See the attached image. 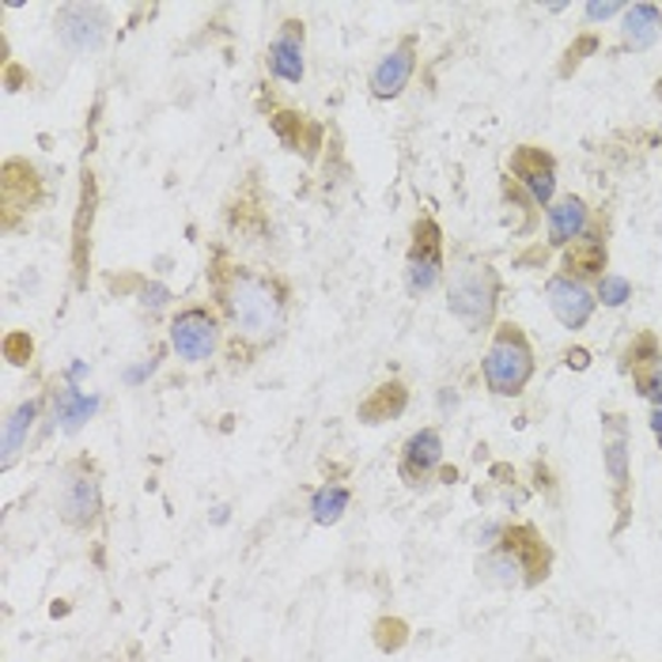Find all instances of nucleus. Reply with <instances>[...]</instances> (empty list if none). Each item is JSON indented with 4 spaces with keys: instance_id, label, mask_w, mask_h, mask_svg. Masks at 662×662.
I'll list each match as a JSON object with an SVG mask.
<instances>
[{
    "instance_id": "1",
    "label": "nucleus",
    "mask_w": 662,
    "mask_h": 662,
    "mask_svg": "<svg viewBox=\"0 0 662 662\" xmlns=\"http://www.w3.org/2000/svg\"><path fill=\"white\" fill-rule=\"evenodd\" d=\"M209 288L231 325L250 341H269L281 333L288 314V288L273 273H258L239 261L217 258L209 269Z\"/></svg>"
},
{
    "instance_id": "2",
    "label": "nucleus",
    "mask_w": 662,
    "mask_h": 662,
    "mask_svg": "<svg viewBox=\"0 0 662 662\" xmlns=\"http://www.w3.org/2000/svg\"><path fill=\"white\" fill-rule=\"evenodd\" d=\"M484 382L492 394L500 398H519L526 390L530 375H534V349H530L526 333L515 322H500L496 333L489 341V352L481 360Z\"/></svg>"
},
{
    "instance_id": "3",
    "label": "nucleus",
    "mask_w": 662,
    "mask_h": 662,
    "mask_svg": "<svg viewBox=\"0 0 662 662\" xmlns=\"http://www.w3.org/2000/svg\"><path fill=\"white\" fill-rule=\"evenodd\" d=\"M500 303V277L492 265H462L454 269L451 288H447V311L459 319L465 330H484L496 314Z\"/></svg>"
},
{
    "instance_id": "4",
    "label": "nucleus",
    "mask_w": 662,
    "mask_h": 662,
    "mask_svg": "<svg viewBox=\"0 0 662 662\" xmlns=\"http://www.w3.org/2000/svg\"><path fill=\"white\" fill-rule=\"evenodd\" d=\"M58 515L69 530H96V522L102 519V481L96 462L77 459L64 470L61 478V492H58Z\"/></svg>"
},
{
    "instance_id": "5",
    "label": "nucleus",
    "mask_w": 662,
    "mask_h": 662,
    "mask_svg": "<svg viewBox=\"0 0 662 662\" xmlns=\"http://www.w3.org/2000/svg\"><path fill=\"white\" fill-rule=\"evenodd\" d=\"M171 349L185 363H204L220 349V314L204 303H193L171 319Z\"/></svg>"
},
{
    "instance_id": "6",
    "label": "nucleus",
    "mask_w": 662,
    "mask_h": 662,
    "mask_svg": "<svg viewBox=\"0 0 662 662\" xmlns=\"http://www.w3.org/2000/svg\"><path fill=\"white\" fill-rule=\"evenodd\" d=\"M443 277V231L432 217H421L413 223V247L405 258V288L409 295H428Z\"/></svg>"
},
{
    "instance_id": "7",
    "label": "nucleus",
    "mask_w": 662,
    "mask_h": 662,
    "mask_svg": "<svg viewBox=\"0 0 662 662\" xmlns=\"http://www.w3.org/2000/svg\"><path fill=\"white\" fill-rule=\"evenodd\" d=\"M511 182L526 190L534 204H553L556 193V163L553 156L542 152L538 144H522L511 152Z\"/></svg>"
},
{
    "instance_id": "8",
    "label": "nucleus",
    "mask_w": 662,
    "mask_h": 662,
    "mask_svg": "<svg viewBox=\"0 0 662 662\" xmlns=\"http://www.w3.org/2000/svg\"><path fill=\"white\" fill-rule=\"evenodd\" d=\"M42 204V179L27 160H8L4 179H0V209H4V228H16V212H34Z\"/></svg>"
},
{
    "instance_id": "9",
    "label": "nucleus",
    "mask_w": 662,
    "mask_h": 662,
    "mask_svg": "<svg viewBox=\"0 0 662 662\" xmlns=\"http://www.w3.org/2000/svg\"><path fill=\"white\" fill-rule=\"evenodd\" d=\"M443 462V435L435 428H421L413 432L398 454V478H402L409 489H421V484L432 481V473L440 470Z\"/></svg>"
},
{
    "instance_id": "10",
    "label": "nucleus",
    "mask_w": 662,
    "mask_h": 662,
    "mask_svg": "<svg viewBox=\"0 0 662 662\" xmlns=\"http://www.w3.org/2000/svg\"><path fill=\"white\" fill-rule=\"evenodd\" d=\"M500 545L511 549L526 568V586H542L549 580V568H553V549L545 545L542 530L530 526V522H515V526H503Z\"/></svg>"
},
{
    "instance_id": "11",
    "label": "nucleus",
    "mask_w": 662,
    "mask_h": 662,
    "mask_svg": "<svg viewBox=\"0 0 662 662\" xmlns=\"http://www.w3.org/2000/svg\"><path fill=\"white\" fill-rule=\"evenodd\" d=\"M58 34L69 50H99L107 39V12L99 4H64L58 12Z\"/></svg>"
},
{
    "instance_id": "12",
    "label": "nucleus",
    "mask_w": 662,
    "mask_h": 662,
    "mask_svg": "<svg viewBox=\"0 0 662 662\" xmlns=\"http://www.w3.org/2000/svg\"><path fill=\"white\" fill-rule=\"evenodd\" d=\"M545 295H549V307H553L556 322H561L564 330H583V325L591 322V314H594V303H599L580 281H572L568 273L549 277Z\"/></svg>"
},
{
    "instance_id": "13",
    "label": "nucleus",
    "mask_w": 662,
    "mask_h": 662,
    "mask_svg": "<svg viewBox=\"0 0 662 662\" xmlns=\"http://www.w3.org/2000/svg\"><path fill=\"white\" fill-rule=\"evenodd\" d=\"M413 72H417V39H405V42H398L375 69H371V96L398 99L409 88Z\"/></svg>"
},
{
    "instance_id": "14",
    "label": "nucleus",
    "mask_w": 662,
    "mask_h": 662,
    "mask_svg": "<svg viewBox=\"0 0 662 662\" xmlns=\"http://www.w3.org/2000/svg\"><path fill=\"white\" fill-rule=\"evenodd\" d=\"M269 72L284 83H303V23L284 20L281 34L269 42Z\"/></svg>"
},
{
    "instance_id": "15",
    "label": "nucleus",
    "mask_w": 662,
    "mask_h": 662,
    "mask_svg": "<svg viewBox=\"0 0 662 662\" xmlns=\"http://www.w3.org/2000/svg\"><path fill=\"white\" fill-rule=\"evenodd\" d=\"M545 220L553 247H572V242H580L591 231V209H586L583 198H561L556 204H549Z\"/></svg>"
},
{
    "instance_id": "16",
    "label": "nucleus",
    "mask_w": 662,
    "mask_h": 662,
    "mask_svg": "<svg viewBox=\"0 0 662 662\" xmlns=\"http://www.w3.org/2000/svg\"><path fill=\"white\" fill-rule=\"evenodd\" d=\"M564 269L572 281H602V269H605V239L599 231H586L580 242H572V247L564 250Z\"/></svg>"
},
{
    "instance_id": "17",
    "label": "nucleus",
    "mask_w": 662,
    "mask_h": 662,
    "mask_svg": "<svg viewBox=\"0 0 662 662\" xmlns=\"http://www.w3.org/2000/svg\"><path fill=\"white\" fill-rule=\"evenodd\" d=\"M478 575L489 586H500V591H511V586H526V568L511 549H503L500 542L492 549H484V556L478 561Z\"/></svg>"
},
{
    "instance_id": "18",
    "label": "nucleus",
    "mask_w": 662,
    "mask_h": 662,
    "mask_svg": "<svg viewBox=\"0 0 662 662\" xmlns=\"http://www.w3.org/2000/svg\"><path fill=\"white\" fill-rule=\"evenodd\" d=\"M602 459H605V473H610L613 500H618L621 508V526H624V515H629V440H624L621 428H613V435L602 443Z\"/></svg>"
},
{
    "instance_id": "19",
    "label": "nucleus",
    "mask_w": 662,
    "mask_h": 662,
    "mask_svg": "<svg viewBox=\"0 0 662 662\" xmlns=\"http://www.w3.org/2000/svg\"><path fill=\"white\" fill-rule=\"evenodd\" d=\"M409 405V390L402 382H382V387L371 390V398L360 402V421L363 424H382V421H394L402 417Z\"/></svg>"
},
{
    "instance_id": "20",
    "label": "nucleus",
    "mask_w": 662,
    "mask_h": 662,
    "mask_svg": "<svg viewBox=\"0 0 662 662\" xmlns=\"http://www.w3.org/2000/svg\"><path fill=\"white\" fill-rule=\"evenodd\" d=\"M34 421H39V402H23V405H16L12 413H8V421H4V447H0V465L4 470H12L16 459H20V451L27 447V435H31V428Z\"/></svg>"
},
{
    "instance_id": "21",
    "label": "nucleus",
    "mask_w": 662,
    "mask_h": 662,
    "mask_svg": "<svg viewBox=\"0 0 662 662\" xmlns=\"http://www.w3.org/2000/svg\"><path fill=\"white\" fill-rule=\"evenodd\" d=\"M662 31V12L655 4L624 8V46L629 50H651Z\"/></svg>"
},
{
    "instance_id": "22",
    "label": "nucleus",
    "mask_w": 662,
    "mask_h": 662,
    "mask_svg": "<svg viewBox=\"0 0 662 662\" xmlns=\"http://www.w3.org/2000/svg\"><path fill=\"white\" fill-rule=\"evenodd\" d=\"M349 500L352 492L344 489V484H322L311 496V519L319 522V526H338L344 511H349Z\"/></svg>"
},
{
    "instance_id": "23",
    "label": "nucleus",
    "mask_w": 662,
    "mask_h": 662,
    "mask_svg": "<svg viewBox=\"0 0 662 662\" xmlns=\"http://www.w3.org/2000/svg\"><path fill=\"white\" fill-rule=\"evenodd\" d=\"M96 409H99V398L80 394L77 387H64L58 394V402H53V413H58V421L69 428V432H77L83 421H91Z\"/></svg>"
},
{
    "instance_id": "24",
    "label": "nucleus",
    "mask_w": 662,
    "mask_h": 662,
    "mask_svg": "<svg viewBox=\"0 0 662 662\" xmlns=\"http://www.w3.org/2000/svg\"><path fill=\"white\" fill-rule=\"evenodd\" d=\"M629 363H632V375H636V371H648V368H659V341H655V333H640V338L632 341Z\"/></svg>"
},
{
    "instance_id": "25",
    "label": "nucleus",
    "mask_w": 662,
    "mask_h": 662,
    "mask_svg": "<svg viewBox=\"0 0 662 662\" xmlns=\"http://www.w3.org/2000/svg\"><path fill=\"white\" fill-rule=\"evenodd\" d=\"M599 300H602L605 307L629 303V300H632V284L624 281V277H618V273H602V281H599Z\"/></svg>"
},
{
    "instance_id": "26",
    "label": "nucleus",
    "mask_w": 662,
    "mask_h": 662,
    "mask_svg": "<svg viewBox=\"0 0 662 662\" xmlns=\"http://www.w3.org/2000/svg\"><path fill=\"white\" fill-rule=\"evenodd\" d=\"M269 121H273V133L281 137L288 148H300V126H303L300 114H292V110H281V114H273Z\"/></svg>"
},
{
    "instance_id": "27",
    "label": "nucleus",
    "mask_w": 662,
    "mask_h": 662,
    "mask_svg": "<svg viewBox=\"0 0 662 662\" xmlns=\"http://www.w3.org/2000/svg\"><path fill=\"white\" fill-rule=\"evenodd\" d=\"M636 390L643 398H648L651 405L662 409V368H648V371H636Z\"/></svg>"
},
{
    "instance_id": "28",
    "label": "nucleus",
    "mask_w": 662,
    "mask_h": 662,
    "mask_svg": "<svg viewBox=\"0 0 662 662\" xmlns=\"http://www.w3.org/2000/svg\"><path fill=\"white\" fill-rule=\"evenodd\" d=\"M4 352L12 363H27L31 360V341H27V333H12V338L4 341Z\"/></svg>"
},
{
    "instance_id": "29",
    "label": "nucleus",
    "mask_w": 662,
    "mask_h": 662,
    "mask_svg": "<svg viewBox=\"0 0 662 662\" xmlns=\"http://www.w3.org/2000/svg\"><path fill=\"white\" fill-rule=\"evenodd\" d=\"M583 12H586V20H591V23H599V20H610V16H618V12H621V4H613V0H605V4H586Z\"/></svg>"
},
{
    "instance_id": "30",
    "label": "nucleus",
    "mask_w": 662,
    "mask_h": 662,
    "mask_svg": "<svg viewBox=\"0 0 662 662\" xmlns=\"http://www.w3.org/2000/svg\"><path fill=\"white\" fill-rule=\"evenodd\" d=\"M651 432H655L659 443H662V409H655V413H651Z\"/></svg>"
},
{
    "instance_id": "31",
    "label": "nucleus",
    "mask_w": 662,
    "mask_h": 662,
    "mask_svg": "<svg viewBox=\"0 0 662 662\" xmlns=\"http://www.w3.org/2000/svg\"><path fill=\"white\" fill-rule=\"evenodd\" d=\"M655 96H659V99H662V80H659V83H655Z\"/></svg>"
}]
</instances>
